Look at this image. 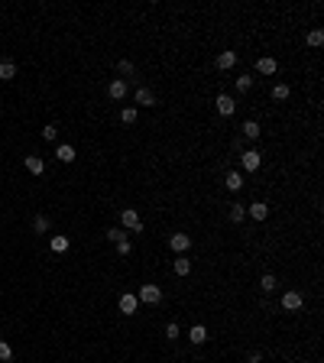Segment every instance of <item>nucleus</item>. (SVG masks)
<instances>
[{
  "mask_svg": "<svg viewBox=\"0 0 324 363\" xmlns=\"http://www.w3.org/2000/svg\"><path fill=\"white\" fill-rule=\"evenodd\" d=\"M276 286H279V279L272 276V272H266V276L259 279V289H262V292H276Z\"/></svg>",
  "mask_w": 324,
  "mask_h": 363,
  "instance_id": "18",
  "label": "nucleus"
},
{
  "mask_svg": "<svg viewBox=\"0 0 324 363\" xmlns=\"http://www.w3.org/2000/svg\"><path fill=\"white\" fill-rule=\"evenodd\" d=\"M117 308L124 311V315H136L139 298H136V295H130V292H124V295H120V301H117Z\"/></svg>",
  "mask_w": 324,
  "mask_h": 363,
  "instance_id": "4",
  "label": "nucleus"
},
{
  "mask_svg": "<svg viewBox=\"0 0 324 363\" xmlns=\"http://www.w3.org/2000/svg\"><path fill=\"white\" fill-rule=\"evenodd\" d=\"M107 94L114 100H124L127 98V78H114V81L107 85Z\"/></svg>",
  "mask_w": 324,
  "mask_h": 363,
  "instance_id": "7",
  "label": "nucleus"
},
{
  "mask_svg": "<svg viewBox=\"0 0 324 363\" xmlns=\"http://www.w3.org/2000/svg\"><path fill=\"white\" fill-rule=\"evenodd\" d=\"M120 224H124L127 231H143V217H139L133 208H124L120 211Z\"/></svg>",
  "mask_w": 324,
  "mask_h": 363,
  "instance_id": "2",
  "label": "nucleus"
},
{
  "mask_svg": "<svg viewBox=\"0 0 324 363\" xmlns=\"http://www.w3.org/2000/svg\"><path fill=\"white\" fill-rule=\"evenodd\" d=\"M214 104H217V114H221V117H230L233 110H237V100H233V98H227V94H217V100H214Z\"/></svg>",
  "mask_w": 324,
  "mask_h": 363,
  "instance_id": "6",
  "label": "nucleus"
},
{
  "mask_svg": "<svg viewBox=\"0 0 324 363\" xmlns=\"http://www.w3.org/2000/svg\"><path fill=\"white\" fill-rule=\"evenodd\" d=\"M10 78H16V65L10 59H0V81H10Z\"/></svg>",
  "mask_w": 324,
  "mask_h": 363,
  "instance_id": "11",
  "label": "nucleus"
},
{
  "mask_svg": "<svg viewBox=\"0 0 324 363\" xmlns=\"http://www.w3.org/2000/svg\"><path fill=\"white\" fill-rule=\"evenodd\" d=\"M136 298H139V301H146V305H159V301H162V289L153 286V282H146V286H139Z\"/></svg>",
  "mask_w": 324,
  "mask_h": 363,
  "instance_id": "1",
  "label": "nucleus"
},
{
  "mask_svg": "<svg viewBox=\"0 0 324 363\" xmlns=\"http://www.w3.org/2000/svg\"><path fill=\"white\" fill-rule=\"evenodd\" d=\"M10 357H13V347L7 340H0V363H10Z\"/></svg>",
  "mask_w": 324,
  "mask_h": 363,
  "instance_id": "24",
  "label": "nucleus"
},
{
  "mask_svg": "<svg viewBox=\"0 0 324 363\" xmlns=\"http://www.w3.org/2000/svg\"><path fill=\"white\" fill-rule=\"evenodd\" d=\"M240 133H243V136H247V139H259V124H256V120H247V124H243V127H240Z\"/></svg>",
  "mask_w": 324,
  "mask_h": 363,
  "instance_id": "13",
  "label": "nucleus"
},
{
  "mask_svg": "<svg viewBox=\"0 0 324 363\" xmlns=\"http://www.w3.org/2000/svg\"><path fill=\"white\" fill-rule=\"evenodd\" d=\"M192 272V263L188 260H175V276H188Z\"/></svg>",
  "mask_w": 324,
  "mask_h": 363,
  "instance_id": "27",
  "label": "nucleus"
},
{
  "mask_svg": "<svg viewBox=\"0 0 324 363\" xmlns=\"http://www.w3.org/2000/svg\"><path fill=\"white\" fill-rule=\"evenodd\" d=\"M178 334H182V328H178L175 321H169V325H165V337H169V340H175Z\"/></svg>",
  "mask_w": 324,
  "mask_h": 363,
  "instance_id": "31",
  "label": "nucleus"
},
{
  "mask_svg": "<svg viewBox=\"0 0 324 363\" xmlns=\"http://www.w3.org/2000/svg\"><path fill=\"white\" fill-rule=\"evenodd\" d=\"M26 169H30L32 175H42V172H46V163H42L39 156H26Z\"/></svg>",
  "mask_w": 324,
  "mask_h": 363,
  "instance_id": "14",
  "label": "nucleus"
},
{
  "mask_svg": "<svg viewBox=\"0 0 324 363\" xmlns=\"http://www.w3.org/2000/svg\"><path fill=\"white\" fill-rule=\"evenodd\" d=\"M301 305H305V298H301L298 292H286V295H282V311H298Z\"/></svg>",
  "mask_w": 324,
  "mask_h": 363,
  "instance_id": "8",
  "label": "nucleus"
},
{
  "mask_svg": "<svg viewBox=\"0 0 324 363\" xmlns=\"http://www.w3.org/2000/svg\"><path fill=\"white\" fill-rule=\"evenodd\" d=\"M240 163H243V169H247V172H256V169H259V163H262V156L256 153V149H243Z\"/></svg>",
  "mask_w": 324,
  "mask_h": 363,
  "instance_id": "3",
  "label": "nucleus"
},
{
  "mask_svg": "<svg viewBox=\"0 0 324 363\" xmlns=\"http://www.w3.org/2000/svg\"><path fill=\"white\" fill-rule=\"evenodd\" d=\"M32 227H36V233H46V231H49V217H46V214H39L36 221H32Z\"/></svg>",
  "mask_w": 324,
  "mask_h": 363,
  "instance_id": "26",
  "label": "nucleus"
},
{
  "mask_svg": "<svg viewBox=\"0 0 324 363\" xmlns=\"http://www.w3.org/2000/svg\"><path fill=\"white\" fill-rule=\"evenodd\" d=\"M68 250V237H52V253H65Z\"/></svg>",
  "mask_w": 324,
  "mask_h": 363,
  "instance_id": "22",
  "label": "nucleus"
},
{
  "mask_svg": "<svg viewBox=\"0 0 324 363\" xmlns=\"http://www.w3.org/2000/svg\"><path fill=\"white\" fill-rule=\"evenodd\" d=\"M227 188H230V192H240V188H243V175H240V172H227Z\"/></svg>",
  "mask_w": 324,
  "mask_h": 363,
  "instance_id": "19",
  "label": "nucleus"
},
{
  "mask_svg": "<svg viewBox=\"0 0 324 363\" xmlns=\"http://www.w3.org/2000/svg\"><path fill=\"white\" fill-rule=\"evenodd\" d=\"M117 71H120V75H133V62L130 59H120V62H117Z\"/></svg>",
  "mask_w": 324,
  "mask_h": 363,
  "instance_id": "30",
  "label": "nucleus"
},
{
  "mask_svg": "<svg viewBox=\"0 0 324 363\" xmlns=\"http://www.w3.org/2000/svg\"><path fill=\"white\" fill-rule=\"evenodd\" d=\"M107 240L120 243V240H124V231H120V227H110V231H107Z\"/></svg>",
  "mask_w": 324,
  "mask_h": 363,
  "instance_id": "33",
  "label": "nucleus"
},
{
  "mask_svg": "<svg viewBox=\"0 0 324 363\" xmlns=\"http://www.w3.org/2000/svg\"><path fill=\"white\" fill-rule=\"evenodd\" d=\"M321 42H324V33H321V30H311V33H308V46H315V49H318Z\"/></svg>",
  "mask_w": 324,
  "mask_h": 363,
  "instance_id": "28",
  "label": "nucleus"
},
{
  "mask_svg": "<svg viewBox=\"0 0 324 363\" xmlns=\"http://www.w3.org/2000/svg\"><path fill=\"white\" fill-rule=\"evenodd\" d=\"M117 253H120V256H130V253H133V243H130V240L124 237V240H120V243H117Z\"/></svg>",
  "mask_w": 324,
  "mask_h": 363,
  "instance_id": "29",
  "label": "nucleus"
},
{
  "mask_svg": "<svg viewBox=\"0 0 324 363\" xmlns=\"http://www.w3.org/2000/svg\"><path fill=\"white\" fill-rule=\"evenodd\" d=\"M272 98H276V100H286V98H289V85H282V81H279V85H272Z\"/></svg>",
  "mask_w": 324,
  "mask_h": 363,
  "instance_id": "23",
  "label": "nucleus"
},
{
  "mask_svg": "<svg viewBox=\"0 0 324 363\" xmlns=\"http://www.w3.org/2000/svg\"><path fill=\"white\" fill-rule=\"evenodd\" d=\"M55 156H59V163H75V146H65L62 143V146L55 149Z\"/></svg>",
  "mask_w": 324,
  "mask_h": 363,
  "instance_id": "17",
  "label": "nucleus"
},
{
  "mask_svg": "<svg viewBox=\"0 0 324 363\" xmlns=\"http://www.w3.org/2000/svg\"><path fill=\"white\" fill-rule=\"evenodd\" d=\"M247 214L253 217V221H266V217H269V204H266V201H253L247 208Z\"/></svg>",
  "mask_w": 324,
  "mask_h": 363,
  "instance_id": "9",
  "label": "nucleus"
},
{
  "mask_svg": "<svg viewBox=\"0 0 324 363\" xmlns=\"http://www.w3.org/2000/svg\"><path fill=\"white\" fill-rule=\"evenodd\" d=\"M276 59H259V62H256V71H259V75H276Z\"/></svg>",
  "mask_w": 324,
  "mask_h": 363,
  "instance_id": "16",
  "label": "nucleus"
},
{
  "mask_svg": "<svg viewBox=\"0 0 324 363\" xmlns=\"http://www.w3.org/2000/svg\"><path fill=\"white\" fill-rule=\"evenodd\" d=\"M250 88H253V75H240V78H237V91L247 94Z\"/></svg>",
  "mask_w": 324,
  "mask_h": 363,
  "instance_id": "21",
  "label": "nucleus"
},
{
  "mask_svg": "<svg viewBox=\"0 0 324 363\" xmlns=\"http://www.w3.org/2000/svg\"><path fill=\"white\" fill-rule=\"evenodd\" d=\"M243 217H247V204H230V221L233 224H240Z\"/></svg>",
  "mask_w": 324,
  "mask_h": 363,
  "instance_id": "20",
  "label": "nucleus"
},
{
  "mask_svg": "<svg viewBox=\"0 0 324 363\" xmlns=\"http://www.w3.org/2000/svg\"><path fill=\"white\" fill-rule=\"evenodd\" d=\"M188 340H192V344H204V340H208V328H204V325H194L192 331H188Z\"/></svg>",
  "mask_w": 324,
  "mask_h": 363,
  "instance_id": "12",
  "label": "nucleus"
},
{
  "mask_svg": "<svg viewBox=\"0 0 324 363\" xmlns=\"http://www.w3.org/2000/svg\"><path fill=\"white\" fill-rule=\"evenodd\" d=\"M214 65H217V68H221V71L233 68V65H237V52H221V55H217V59H214Z\"/></svg>",
  "mask_w": 324,
  "mask_h": 363,
  "instance_id": "10",
  "label": "nucleus"
},
{
  "mask_svg": "<svg viewBox=\"0 0 324 363\" xmlns=\"http://www.w3.org/2000/svg\"><path fill=\"white\" fill-rule=\"evenodd\" d=\"M42 139H46V143H55V139H59V130H55V127L49 124L46 130H42Z\"/></svg>",
  "mask_w": 324,
  "mask_h": 363,
  "instance_id": "32",
  "label": "nucleus"
},
{
  "mask_svg": "<svg viewBox=\"0 0 324 363\" xmlns=\"http://www.w3.org/2000/svg\"><path fill=\"white\" fill-rule=\"evenodd\" d=\"M136 104H139V107H153V104H156L153 91H149V88H139V91H136Z\"/></svg>",
  "mask_w": 324,
  "mask_h": 363,
  "instance_id": "15",
  "label": "nucleus"
},
{
  "mask_svg": "<svg viewBox=\"0 0 324 363\" xmlns=\"http://www.w3.org/2000/svg\"><path fill=\"white\" fill-rule=\"evenodd\" d=\"M169 247H172V253H185V250L192 247V237H188V233H172Z\"/></svg>",
  "mask_w": 324,
  "mask_h": 363,
  "instance_id": "5",
  "label": "nucleus"
},
{
  "mask_svg": "<svg viewBox=\"0 0 324 363\" xmlns=\"http://www.w3.org/2000/svg\"><path fill=\"white\" fill-rule=\"evenodd\" d=\"M120 120L124 124H136V107H124L120 110Z\"/></svg>",
  "mask_w": 324,
  "mask_h": 363,
  "instance_id": "25",
  "label": "nucleus"
}]
</instances>
